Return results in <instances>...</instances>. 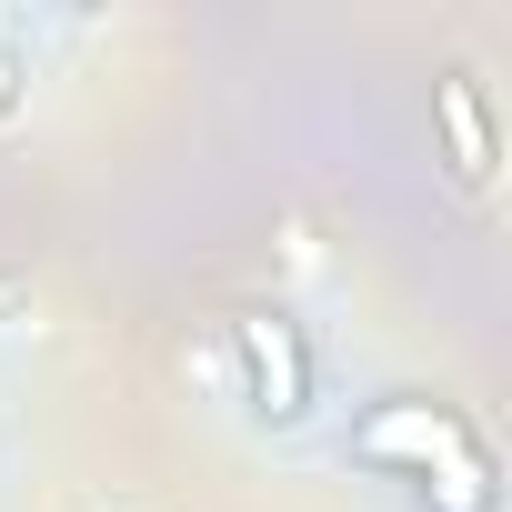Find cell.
<instances>
[{"label":"cell","instance_id":"obj_4","mask_svg":"<svg viewBox=\"0 0 512 512\" xmlns=\"http://www.w3.org/2000/svg\"><path fill=\"white\" fill-rule=\"evenodd\" d=\"M11 101H21V61H11V51H0V111H11Z\"/></svg>","mask_w":512,"mask_h":512},{"label":"cell","instance_id":"obj_1","mask_svg":"<svg viewBox=\"0 0 512 512\" xmlns=\"http://www.w3.org/2000/svg\"><path fill=\"white\" fill-rule=\"evenodd\" d=\"M231 352H241V382H251V412L262 422H302L312 412V352H302V332L282 312H241Z\"/></svg>","mask_w":512,"mask_h":512},{"label":"cell","instance_id":"obj_2","mask_svg":"<svg viewBox=\"0 0 512 512\" xmlns=\"http://www.w3.org/2000/svg\"><path fill=\"white\" fill-rule=\"evenodd\" d=\"M432 111H442L452 171H462V181H492V121H482V91H472V71H442V81H432Z\"/></svg>","mask_w":512,"mask_h":512},{"label":"cell","instance_id":"obj_3","mask_svg":"<svg viewBox=\"0 0 512 512\" xmlns=\"http://www.w3.org/2000/svg\"><path fill=\"white\" fill-rule=\"evenodd\" d=\"M442 442H452V422H442V412H422V402H392V412H372V422L352 432V452H362V462H402V452H412V462H432Z\"/></svg>","mask_w":512,"mask_h":512}]
</instances>
